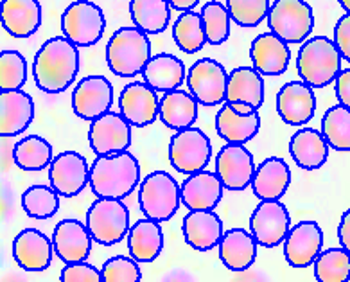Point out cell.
Returning <instances> with one entry per match:
<instances>
[{"mask_svg": "<svg viewBox=\"0 0 350 282\" xmlns=\"http://www.w3.org/2000/svg\"><path fill=\"white\" fill-rule=\"evenodd\" d=\"M79 74V51L67 36H54L34 56V83L45 94H62Z\"/></svg>", "mask_w": 350, "mask_h": 282, "instance_id": "1", "label": "cell"}, {"mask_svg": "<svg viewBox=\"0 0 350 282\" xmlns=\"http://www.w3.org/2000/svg\"><path fill=\"white\" fill-rule=\"evenodd\" d=\"M140 183V164L128 149L99 155L90 166V189L97 198L130 196Z\"/></svg>", "mask_w": 350, "mask_h": 282, "instance_id": "2", "label": "cell"}, {"mask_svg": "<svg viewBox=\"0 0 350 282\" xmlns=\"http://www.w3.org/2000/svg\"><path fill=\"white\" fill-rule=\"evenodd\" d=\"M340 49L327 36H312L304 42L297 56V70L302 81L312 88H325L341 72Z\"/></svg>", "mask_w": 350, "mask_h": 282, "instance_id": "3", "label": "cell"}, {"mask_svg": "<svg viewBox=\"0 0 350 282\" xmlns=\"http://www.w3.org/2000/svg\"><path fill=\"white\" fill-rule=\"evenodd\" d=\"M151 60V42L148 33L137 25L120 27L111 34L106 45V63L116 76L135 77L142 74Z\"/></svg>", "mask_w": 350, "mask_h": 282, "instance_id": "4", "label": "cell"}, {"mask_svg": "<svg viewBox=\"0 0 350 282\" xmlns=\"http://www.w3.org/2000/svg\"><path fill=\"white\" fill-rule=\"evenodd\" d=\"M182 201V187L169 172L153 171L142 180L139 189V207L144 218L165 223L176 214Z\"/></svg>", "mask_w": 350, "mask_h": 282, "instance_id": "5", "label": "cell"}, {"mask_svg": "<svg viewBox=\"0 0 350 282\" xmlns=\"http://www.w3.org/2000/svg\"><path fill=\"white\" fill-rule=\"evenodd\" d=\"M87 227L97 244L111 246L130 232V211L119 198H97L87 212Z\"/></svg>", "mask_w": 350, "mask_h": 282, "instance_id": "6", "label": "cell"}, {"mask_svg": "<svg viewBox=\"0 0 350 282\" xmlns=\"http://www.w3.org/2000/svg\"><path fill=\"white\" fill-rule=\"evenodd\" d=\"M268 27L288 45L304 43L314 27L312 8L306 0H275L268 13Z\"/></svg>", "mask_w": 350, "mask_h": 282, "instance_id": "7", "label": "cell"}, {"mask_svg": "<svg viewBox=\"0 0 350 282\" xmlns=\"http://www.w3.org/2000/svg\"><path fill=\"white\" fill-rule=\"evenodd\" d=\"M106 18L103 10L90 0H77L62 14L63 36L77 47H92L103 38Z\"/></svg>", "mask_w": 350, "mask_h": 282, "instance_id": "8", "label": "cell"}, {"mask_svg": "<svg viewBox=\"0 0 350 282\" xmlns=\"http://www.w3.org/2000/svg\"><path fill=\"white\" fill-rule=\"evenodd\" d=\"M212 158L211 139L200 128H183L169 140V162L182 175H194L208 166Z\"/></svg>", "mask_w": 350, "mask_h": 282, "instance_id": "9", "label": "cell"}, {"mask_svg": "<svg viewBox=\"0 0 350 282\" xmlns=\"http://www.w3.org/2000/svg\"><path fill=\"white\" fill-rule=\"evenodd\" d=\"M187 88L203 106H217L226 101L228 72L212 57L198 60L187 72Z\"/></svg>", "mask_w": 350, "mask_h": 282, "instance_id": "10", "label": "cell"}, {"mask_svg": "<svg viewBox=\"0 0 350 282\" xmlns=\"http://www.w3.org/2000/svg\"><path fill=\"white\" fill-rule=\"evenodd\" d=\"M250 230L260 246L275 248L288 238L291 218L280 200H260L250 218Z\"/></svg>", "mask_w": 350, "mask_h": 282, "instance_id": "11", "label": "cell"}, {"mask_svg": "<svg viewBox=\"0 0 350 282\" xmlns=\"http://www.w3.org/2000/svg\"><path fill=\"white\" fill-rule=\"evenodd\" d=\"M216 172L228 191H245L255 177V158L243 144H230L219 149L216 157Z\"/></svg>", "mask_w": 350, "mask_h": 282, "instance_id": "12", "label": "cell"}, {"mask_svg": "<svg viewBox=\"0 0 350 282\" xmlns=\"http://www.w3.org/2000/svg\"><path fill=\"white\" fill-rule=\"evenodd\" d=\"M49 182L59 196L74 198L90 183V166L77 151H63L49 166Z\"/></svg>", "mask_w": 350, "mask_h": 282, "instance_id": "13", "label": "cell"}, {"mask_svg": "<svg viewBox=\"0 0 350 282\" xmlns=\"http://www.w3.org/2000/svg\"><path fill=\"white\" fill-rule=\"evenodd\" d=\"M113 86L105 76H87L72 92V110L83 120H96L111 110Z\"/></svg>", "mask_w": 350, "mask_h": 282, "instance_id": "14", "label": "cell"}, {"mask_svg": "<svg viewBox=\"0 0 350 282\" xmlns=\"http://www.w3.org/2000/svg\"><path fill=\"white\" fill-rule=\"evenodd\" d=\"M88 144L97 157L126 151L131 146V125L124 115L110 110L90 123Z\"/></svg>", "mask_w": 350, "mask_h": 282, "instance_id": "15", "label": "cell"}, {"mask_svg": "<svg viewBox=\"0 0 350 282\" xmlns=\"http://www.w3.org/2000/svg\"><path fill=\"white\" fill-rule=\"evenodd\" d=\"M323 250V232L317 221H300L291 227L284 240V257L291 268H307L314 264Z\"/></svg>", "mask_w": 350, "mask_h": 282, "instance_id": "16", "label": "cell"}, {"mask_svg": "<svg viewBox=\"0 0 350 282\" xmlns=\"http://www.w3.org/2000/svg\"><path fill=\"white\" fill-rule=\"evenodd\" d=\"M119 110L135 128L153 125L160 114V99L157 90L146 81H133L126 85L120 92Z\"/></svg>", "mask_w": 350, "mask_h": 282, "instance_id": "17", "label": "cell"}, {"mask_svg": "<svg viewBox=\"0 0 350 282\" xmlns=\"http://www.w3.org/2000/svg\"><path fill=\"white\" fill-rule=\"evenodd\" d=\"M53 243L54 252L63 263L72 264L87 261L96 241L92 238L87 223H81L74 218H67L54 227Z\"/></svg>", "mask_w": 350, "mask_h": 282, "instance_id": "18", "label": "cell"}, {"mask_svg": "<svg viewBox=\"0 0 350 282\" xmlns=\"http://www.w3.org/2000/svg\"><path fill=\"white\" fill-rule=\"evenodd\" d=\"M277 112L289 126H302L314 117L317 96L306 81H289L278 90Z\"/></svg>", "mask_w": 350, "mask_h": 282, "instance_id": "19", "label": "cell"}, {"mask_svg": "<svg viewBox=\"0 0 350 282\" xmlns=\"http://www.w3.org/2000/svg\"><path fill=\"white\" fill-rule=\"evenodd\" d=\"M54 254V243L38 229H24L13 240V259L25 272H45Z\"/></svg>", "mask_w": 350, "mask_h": 282, "instance_id": "20", "label": "cell"}, {"mask_svg": "<svg viewBox=\"0 0 350 282\" xmlns=\"http://www.w3.org/2000/svg\"><path fill=\"white\" fill-rule=\"evenodd\" d=\"M252 65L262 76H282L291 62L288 43L273 33H262L252 42L250 47Z\"/></svg>", "mask_w": 350, "mask_h": 282, "instance_id": "21", "label": "cell"}, {"mask_svg": "<svg viewBox=\"0 0 350 282\" xmlns=\"http://www.w3.org/2000/svg\"><path fill=\"white\" fill-rule=\"evenodd\" d=\"M223 182L217 172L198 171L182 183V203L189 211H214L223 198Z\"/></svg>", "mask_w": 350, "mask_h": 282, "instance_id": "22", "label": "cell"}, {"mask_svg": "<svg viewBox=\"0 0 350 282\" xmlns=\"http://www.w3.org/2000/svg\"><path fill=\"white\" fill-rule=\"evenodd\" d=\"M182 232L185 243L198 252L216 248L223 238V220L214 211H189L183 218Z\"/></svg>", "mask_w": 350, "mask_h": 282, "instance_id": "23", "label": "cell"}, {"mask_svg": "<svg viewBox=\"0 0 350 282\" xmlns=\"http://www.w3.org/2000/svg\"><path fill=\"white\" fill-rule=\"evenodd\" d=\"M0 20L8 34L29 38L42 25V5L38 0H2Z\"/></svg>", "mask_w": 350, "mask_h": 282, "instance_id": "24", "label": "cell"}, {"mask_svg": "<svg viewBox=\"0 0 350 282\" xmlns=\"http://www.w3.org/2000/svg\"><path fill=\"white\" fill-rule=\"evenodd\" d=\"M34 119V101L24 90L0 92V135L15 137Z\"/></svg>", "mask_w": 350, "mask_h": 282, "instance_id": "25", "label": "cell"}, {"mask_svg": "<svg viewBox=\"0 0 350 282\" xmlns=\"http://www.w3.org/2000/svg\"><path fill=\"white\" fill-rule=\"evenodd\" d=\"M329 148L325 135L314 128H300L289 139V155L306 171L320 169L329 158Z\"/></svg>", "mask_w": 350, "mask_h": 282, "instance_id": "26", "label": "cell"}, {"mask_svg": "<svg viewBox=\"0 0 350 282\" xmlns=\"http://www.w3.org/2000/svg\"><path fill=\"white\" fill-rule=\"evenodd\" d=\"M257 240L252 234V230L232 229L226 230L221 238L217 248H219L221 263L232 272H245L257 259Z\"/></svg>", "mask_w": 350, "mask_h": 282, "instance_id": "27", "label": "cell"}, {"mask_svg": "<svg viewBox=\"0 0 350 282\" xmlns=\"http://www.w3.org/2000/svg\"><path fill=\"white\" fill-rule=\"evenodd\" d=\"M291 185V169L282 158L269 157L255 169L252 189L259 200H280Z\"/></svg>", "mask_w": 350, "mask_h": 282, "instance_id": "28", "label": "cell"}, {"mask_svg": "<svg viewBox=\"0 0 350 282\" xmlns=\"http://www.w3.org/2000/svg\"><path fill=\"white\" fill-rule=\"evenodd\" d=\"M142 77L157 92L167 94L178 90L183 85V81L187 79V72L180 57L169 53H160L151 56L142 72Z\"/></svg>", "mask_w": 350, "mask_h": 282, "instance_id": "29", "label": "cell"}, {"mask_svg": "<svg viewBox=\"0 0 350 282\" xmlns=\"http://www.w3.org/2000/svg\"><path fill=\"white\" fill-rule=\"evenodd\" d=\"M260 117L254 114H237L228 103L221 106L216 115V131L221 139L230 144H246L259 133Z\"/></svg>", "mask_w": 350, "mask_h": 282, "instance_id": "30", "label": "cell"}, {"mask_svg": "<svg viewBox=\"0 0 350 282\" xmlns=\"http://www.w3.org/2000/svg\"><path fill=\"white\" fill-rule=\"evenodd\" d=\"M128 250L139 263H153L163 250V232L159 221L146 218L133 223L128 232Z\"/></svg>", "mask_w": 350, "mask_h": 282, "instance_id": "31", "label": "cell"}, {"mask_svg": "<svg viewBox=\"0 0 350 282\" xmlns=\"http://www.w3.org/2000/svg\"><path fill=\"white\" fill-rule=\"evenodd\" d=\"M198 99L191 92L173 90L160 99V120L169 129L191 128L198 119Z\"/></svg>", "mask_w": 350, "mask_h": 282, "instance_id": "32", "label": "cell"}, {"mask_svg": "<svg viewBox=\"0 0 350 282\" xmlns=\"http://www.w3.org/2000/svg\"><path fill=\"white\" fill-rule=\"evenodd\" d=\"M248 103L259 110L264 105V79L255 67H237L228 74L225 103Z\"/></svg>", "mask_w": 350, "mask_h": 282, "instance_id": "33", "label": "cell"}, {"mask_svg": "<svg viewBox=\"0 0 350 282\" xmlns=\"http://www.w3.org/2000/svg\"><path fill=\"white\" fill-rule=\"evenodd\" d=\"M171 10L169 0H130L133 25L148 34H160L167 29Z\"/></svg>", "mask_w": 350, "mask_h": 282, "instance_id": "34", "label": "cell"}, {"mask_svg": "<svg viewBox=\"0 0 350 282\" xmlns=\"http://www.w3.org/2000/svg\"><path fill=\"white\" fill-rule=\"evenodd\" d=\"M53 160V146L38 135H27L13 146V162L22 171H44Z\"/></svg>", "mask_w": 350, "mask_h": 282, "instance_id": "35", "label": "cell"}, {"mask_svg": "<svg viewBox=\"0 0 350 282\" xmlns=\"http://www.w3.org/2000/svg\"><path fill=\"white\" fill-rule=\"evenodd\" d=\"M173 38L183 53L194 54L206 45V31L202 13L182 11L173 25Z\"/></svg>", "mask_w": 350, "mask_h": 282, "instance_id": "36", "label": "cell"}, {"mask_svg": "<svg viewBox=\"0 0 350 282\" xmlns=\"http://www.w3.org/2000/svg\"><path fill=\"white\" fill-rule=\"evenodd\" d=\"M314 279L318 282H349L350 281V252L340 248L321 250L314 261Z\"/></svg>", "mask_w": 350, "mask_h": 282, "instance_id": "37", "label": "cell"}, {"mask_svg": "<svg viewBox=\"0 0 350 282\" xmlns=\"http://www.w3.org/2000/svg\"><path fill=\"white\" fill-rule=\"evenodd\" d=\"M321 133L336 151H350V108L331 106L321 119Z\"/></svg>", "mask_w": 350, "mask_h": 282, "instance_id": "38", "label": "cell"}, {"mask_svg": "<svg viewBox=\"0 0 350 282\" xmlns=\"http://www.w3.org/2000/svg\"><path fill=\"white\" fill-rule=\"evenodd\" d=\"M22 209L33 220H49L59 211V194L53 185H31L22 194Z\"/></svg>", "mask_w": 350, "mask_h": 282, "instance_id": "39", "label": "cell"}, {"mask_svg": "<svg viewBox=\"0 0 350 282\" xmlns=\"http://www.w3.org/2000/svg\"><path fill=\"white\" fill-rule=\"evenodd\" d=\"M202 16L205 22V31H206V40L208 45H221L225 43L230 36V13L228 8L223 5L217 0H211L203 4L202 8Z\"/></svg>", "mask_w": 350, "mask_h": 282, "instance_id": "40", "label": "cell"}, {"mask_svg": "<svg viewBox=\"0 0 350 282\" xmlns=\"http://www.w3.org/2000/svg\"><path fill=\"white\" fill-rule=\"evenodd\" d=\"M27 81V62L18 51L0 53V92L20 90Z\"/></svg>", "mask_w": 350, "mask_h": 282, "instance_id": "41", "label": "cell"}, {"mask_svg": "<svg viewBox=\"0 0 350 282\" xmlns=\"http://www.w3.org/2000/svg\"><path fill=\"white\" fill-rule=\"evenodd\" d=\"M226 8L232 20L239 27H257L268 18L271 10L269 0H226Z\"/></svg>", "mask_w": 350, "mask_h": 282, "instance_id": "42", "label": "cell"}, {"mask_svg": "<svg viewBox=\"0 0 350 282\" xmlns=\"http://www.w3.org/2000/svg\"><path fill=\"white\" fill-rule=\"evenodd\" d=\"M103 281L105 282H140L142 281V272H140L139 261L133 257H124V255H116L110 257L103 264L101 268Z\"/></svg>", "mask_w": 350, "mask_h": 282, "instance_id": "43", "label": "cell"}, {"mask_svg": "<svg viewBox=\"0 0 350 282\" xmlns=\"http://www.w3.org/2000/svg\"><path fill=\"white\" fill-rule=\"evenodd\" d=\"M59 281L62 282H101L103 273L88 264L87 261H81V263H72L67 264L63 268L62 275H59Z\"/></svg>", "mask_w": 350, "mask_h": 282, "instance_id": "44", "label": "cell"}, {"mask_svg": "<svg viewBox=\"0 0 350 282\" xmlns=\"http://www.w3.org/2000/svg\"><path fill=\"white\" fill-rule=\"evenodd\" d=\"M334 43L340 49L343 60L350 63V13L338 20L334 27Z\"/></svg>", "mask_w": 350, "mask_h": 282, "instance_id": "45", "label": "cell"}, {"mask_svg": "<svg viewBox=\"0 0 350 282\" xmlns=\"http://www.w3.org/2000/svg\"><path fill=\"white\" fill-rule=\"evenodd\" d=\"M336 97L340 105L350 108V68L341 70L336 77Z\"/></svg>", "mask_w": 350, "mask_h": 282, "instance_id": "46", "label": "cell"}, {"mask_svg": "<svg viewBox=\"0 0 350 282\" xmlns=\"http://www.w3.org/2000/svg\"><path fill=\"white\" fill-rule=\"evenodd\" d=\"M338 240H340L341 246L350 252V209L341 216L340 227H338Z\"/></svg>", "mask_w": 350, "mask_h": 282, "instance_id": "47", "label": "cell"}, {"mask_svg": "<svg viewBox=\"0 0 350 282\" xmlns=\"http://www.w3.org/2000/svg\"><path fill=\"white\" fill-rule=\"evenodd\" d=\"M202 0H169L171 8L176 11H191L194 10Z\"/></svg>", "mask_w": 350, "mask_h": 282, "instance_id": "48", "label": "cell"}, {"mask_svg": "<svg viewBox=\"0 0 350 282\" xmlns=\"http://www.w3.org/2000/svg\"><path fill=\"white\" fill-rule=\"evenodd\" d=\"M228 105H230L237 114H254V112H257V108H254V106L248 105V103H241V101L228 103Z\"/></svg>", "mask_w": 350, "mask_h": 282, "instance_id": "49", "label": "cell"}, {"mask_svg": "<svg viewBox=\"0 0 350 282\" xmlns=\"http://www.w3.org/2000/svg\"><path fill=\"white\" fill-rule=\"evenodd\" d=\"M340 5L347 11V13H350V0H340Z\"/></svg>", "mask_w": 350, "mask_h": 282, "instance_id": "50", "label": "cell"}]
</instances>
